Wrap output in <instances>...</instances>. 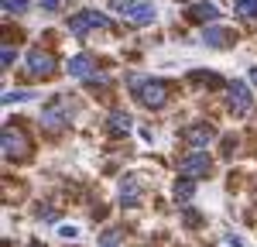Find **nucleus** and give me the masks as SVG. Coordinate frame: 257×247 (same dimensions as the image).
Returning <instances> with one entry per match:
<instances>
[{
	"instance_id": "a211bd4d",
	"label": "nucleus",
	"mask_w": 257,
	"mask_h": 247,
	"mask_svg": "<svg viewBox=\"0 0 257 247\" xmlns=\"http://www.w3.org/2000/svg\"><path fill=\"white\" fill-rule=\"evenodd\" d=\"M31 0H4V14H24Z\"/></svg>"
},
{
	"instance_id": "20e7f679",
	"label": "nucleus",
	"mask_w": 257,
	"mask_h": 247,
	"mask_svg": "<svg viewBox=\"0 0 257 247\" xmlns=\"http://www.w3.org/2000/svg\"><path fill=\"white\" fill-rule=\"evenodd\" d=\"M209 168H213V162H209V155H206V151H189V155L178 162L182 179H206V175H209Z\"/></svg>"
},
{
	"instance_id": "412c9836",
	"label": "nucleus",
	"mask_w": 257,
	"mask_h": 247,
	"mask_svg": "<svg viewBox=\"0 0 257 247\" xmlns=\"http://www.w3.org/2000/svg\"><path fill=\"white\" fill-rule=\"evenodd\" d=\"M38 4L45 7V11H59V4H62V0H38Z\"/></svg>"
},
{
	"instance_id": "f8f14e48",
	"label": "nucleus",
	"mask_w": 257,
	"mask_h": 247,
	"mask_svg": "<svg viewBox=\"0 0 257 247\" xmlns=\"http://www.w3.org/2000/svg\"><path fill=\"white\" fill-rule=\"evenodd\" d=\"M230 35H226V28H219V24H209V28H202V41L206 45H213V48H219V45H230Z\"/></svg>"
},
{
	"instance_id": "1a4fd4ad",
	"label": "nucleus",
	"mask_w": 257,
	"mask_h": 247,
	"mask_svg": "<svg viewBox=\"0 0 257 247\" xmlns=\"http://www.w3.org/2000/svg\"><path fill=\"white\" fill-rule=\"evenodd\" d=\"M69 72H72L76 79H86V82H93L99 76V72H96V62L89 59V55H76V59H69Z\"/></svg>"
},
{
	"instance_id": "2eb2a0df",
	"label": "nucleus",
	"mask_w": 257,
	"mask_h": 247,
	"mask_svg": "<svg viewBox=\"0 0 257 247\" xmlns=\"http://www.w3.org/2000/svg\"><path fill=\"white\" fill-rule=\"evenodd\" d=\"M233 7H237V18H243V21L257 18V0H237Z\"/></svg>"
},
{
	"instance_id": "f257e3e1",
	"label": "nucleus",
	"mask_w": 257,
	"mask_h": 247,
	"mask_svg": "<svg viewBox=\"0 0 257 247\" xmlns=\"http://www.w3.org/2000/svg\"><path fill=\"white\" fill-rule=\"evenodd\" d=\"M131 86H138V100L148 110H161L168 103V82L165 79H138V76H131Z\"/></svg>"
},
{
	"instance_id": "6ab92c4d",
	"label": "nucleus",
	"mask_w": 257,
	"mask_h": 247,
	"mask_svg": "<svg viewBox=\"0 0 257 247\" xmlns=\"http://www.w3.org/2000/svg\"><path fill=\"white\" fill-rule=\"evenodd\" d=\"M31 93H24V89H14V93H7L4 96V103H21V100H28Z\"/></svg>"
},
{
	"instance_id": "39448f33",
	"label": "nucleus",
	"mask_w": 257,
	"mask_h": 247,
	"mask_svg": "<svg viewBox=\"0 0 257 247\" xmlns=\"http://www.w3.org/2000/svg\"><path fill=\"white\" fill-rule=\"evenodd\" d=\"M226 103H230V110L233 113H247L250 106H254V96H250V89H247V82L243 79H230L226 82Z\"/></svg>"
},
{
	"instance_id": "4be33fe9",
	"label": "nucleus",
	"mask_w": 257,
	"mask_h": 247,
	"mask_svg": "<svg viewBox=\"0 0 257 247\" xmlns=\"http://www.w3.org/2000/svg\"><path fill=\"white\" fill-rule=\"evenodd\" d=\"M59 233H62V237H65V240H72V237H76V226H62Z\"/></svg>"
},
{
	"instance_id": "f03ea898",
	"label": "nucleus",
	"mask_w": 257,
	"mask_h": 247,
	"mask_svg": "<svg viewBox=\"0 0 257 247\" xmlns=\"http://www.w3.org/2000/svg\"><path fill=\"white\" fill-rule=\"evenodd\" d=\"M106 28H110V18L99 14V11H79L76 18L69 21V31H72L76 38H86L89 31H106Z\"/></svg>"
},
{
	"instance_id": "6e6552de",
	"label": "nucleus",
	"mask_w": 257,
	"mask_h": 247,
	"mask_svg": "<svg viewBox=\"0 0 257 247\" xmlns=\"http://www.w3.org/2000/svg\"><path fill=\"white\" fill-rule=\"evenodd\" d=\"M69 113H72V106H69L65 100H55V103H48V106H45L41 120L48 124V127H62V124L69 120Z\"/></svg>"
},
{
	"instance_id": "9d476101",
	"label": "nucleus",
	"mask_w": 257,
	"mask_h": 247,
	"mask_svg": "<svg viewBox=\"0 0 257 247\" xmlns=\"http://www.w3.org/2000/svg\"><path fill=\"white\" fill-rule=\"evenodd\" d=\"M138 203H141L138 179H134V175H127V179L120 182V206H138Z\"/></svg>"
},
{
	"instance_id": "f3484780",
	"label": "nucleus",
	"mask_w": 257,
	"mask_h": 247,
	"mask_svg": "<svg viewBox=\"0 0 257 247\" xmlns=\"http://www.w3.org/2000/svg\"><path fill=\"white\" fill-rule=\"evenodd\" d=\"M99 247H123V233H120V230H106V233L99 237Z\"/></svg>"
},
{
	"instance_id": "5701e85b",
	"label": "nucleus",
	"mask_w": 257,
	"mask_h": 247,
	"mask_svg": "<svg viewBox=\"0 0 257 247\" xmlns=\"http://www.w3.org/2000/svg\"><path fill=\"white\" fill-rule=\"evenodd\" d=\"M250 82H254V86H257V65H254V69H250Z\"/></svg>"
},
{
	"instance_id": "aec40b11",
	"label": "nucleus",
	"mask_w": 257,
	"mask_h": 247,
	"mask_svg": "<svg viewBox=\"0 0 257 247\" xmlns=\"http://www.w3.org/2000/svg\"><path fill=\"white\" fill-rule=\"evenodd\" d=\"M14 59H18V52H14V48H4V52H0V62H4V65H11Z\"/></svg>"
},
{
	"instance_id": "b1692460",
	"label": "nucleus",
	"mask_w": 257,
	"mask_h": 247,
	"mask_svg": "<svg viewBox=\"0 0 257 247\" xmlns=\"http://www.w3.org/2000/svg\"><path fill=\"white\" fill-rule=\"evenodd\" d=\"M31 247H38V244H31Z\"/></svg>"
},
{
	"instance_id": "7ed1b4c3",
	"label": "nucleus",
	"mask_w": 257,
	"mask_h": 247,
	"mask_svg": "<svg viewBox=\"0 0 257 247\" xmlns=\"http://www.w3.org/2000/svg\"><path fill=\"white\" fill-rule=\"evenodd\" d=\"M113 11H123L131 24H151L155 21V4L148 0H110Z\"/></svg>"
},
{
	"instance_id": "ddd939ff",
	"label": "nucleus",
	"mask_w": 257,
	"mask_h": 247,
	"mask_svg": "<svg viewBox=\"0 0 257 247\" xmlns=\"http://www.w3.org/2000/svg\"><path fill=\"white\" fill-rule=\"evenodd\" d=\"M185 134H189V141L196 144V151H202V148L209 144V138H213V131H209V127H189Z\"/></svg>"
},
{
	"instance_id": "4468645a",
	"label": "nucleus",
	"mask_w": 257,
	"mask_h": 247,
	"mask_svg": "<svg viewBox=\"0 0 257 247\" xmlns=\"http://www.w3.org/2000/svg\"><path fill=\"white\" fill-rule=\"evenodd\" d=\"M110 127H113L117 134H127V131H131V117H127L123 110H113V113H110Z\"/></svg>"
},
{
	"instance_id": "0eeeda50",
	"label": "nucleus",
	"mask_w": 257,
	"mask_h": 247,
	"mask_svg": "<svg viewBox=\"0 0 257 247\" xmlns=\"http://www.w3.org/2000/svg\"><path fill=\"white\" fill-rule=\"evenodd\" d=\"M24 151H28V138L21 134V127L11 124V127L4 131V155H7V158H21Z\"/></svg>"
},
{
	"instance_id": "423d86ee",
	"label": "nucleus",
	"mask_w": 257,
	"mask_h": 247,
	"mask_svg": "<svg viewBox=\"0 0 257 247\" xmlns=\"http://www.w3.org/2000/svg\"><path fill=\"white\" fill-rule=\"evenodd\" d=\"M24 62H28V72H35L38 79H45V76L55 72V59H52L48 52H41V48H31V52L24 55Z\"/></svg>"
},
{
	"instance_id": "dca6fc26",
	"label": "nucleus",
	"mask_w": 257,
	"mask_h": 247,
	"mask_svg": "<svg viewBox=\"0 0 257 247\" xmlns=\"http://www.w3.org/2000/svg\"><path fill=\"white\" fill-rule=\"evenodd\" d=\"M192 192H196V179H185V182L175 185V199H178V203H185Z\"/></svg>"
},
{
	"instance_id": "9b49d317",
	"label": "nucleus",
	"mask_w": 257,
	"mask_h": 247,
	"mask_svg": "<svg viewBox=\"0 0 257 247\" xmlns=\"http://www.w3.org/2000/svg\"><path fill=\"white\" fill-rule=\"evenodd\" d=\"M189 18L199 21V24H213V21L219 18V11L213 4H192V7H189Z\"/></svg>"
}]
</instances>
